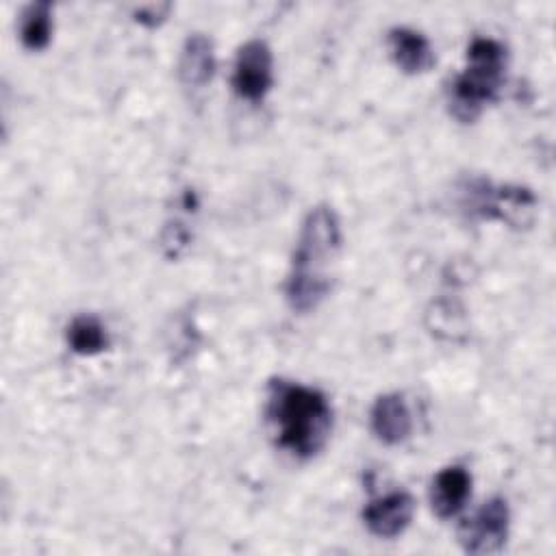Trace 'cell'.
I'll use <instances>...</instances> for the list:
<instances>
[{"label": "cell", "instance_id": "9a60e30c", "mask_svg": "<svg viewBox=\"0 0 556 556\" xmlns=\"http://www.w3.org/2000/svg\"><path fill=\"white\" fill-rule=\"evenodd\" d=\"M189 241H191V235L182 222L178 219L167 222L161 235V248L167 258H178L189 248Z\"/></svg>", "mask_w": 556, "mask_h": 556}, {"label": "cell", "instance_id": "2e32d148", "mask_svg": "<svg viewBox=\"0 0 556 556\" xmlns=\"http://www.w3.org/2000/svg\"><path fill=\"white\" fill-rule=\"evenodd\" d=\"M169 9H172V4H167V2L143 4V7L135 9L132 15H135V20H137L139 24H143V26H148V28H154V26H159V24L167 17Z\"/></svg>", "mask_w": 556, "mask_h": 556}, {"label": "cell", "instance_id": "5b68a950", "mask_svg": "<svg viewBox=\"0 0 556 556\" xmlns=\"http://www.w3.org/2000/svg\"><path fill=\"white\" fill-rule=\"evenodd\" d=\"M510 510L504 497H491L458 528V541L465 552L486 556L504 547L508 539Z\"/></svg>", "mask_w": 556, "mask_h": 556}, {"label": "cell", "instance_id": "8992f818", "mask_svg": "<svg viewBox=\"0 0 556 556\" xmlns=\"http://www.w3.org/2000/svg\"><path fill=\"white\" fill-rule=\"evenodd\" d=\"M274 85V56L265 41H245L235 59L232 89L239 98L258 102Z\"/></svg>", "mask_w": 556, "mask_h": 556}, {"label": "cell", "instance_id": "7c38bea8", "mask_svg": "<svg viewBox=\"0 0 556 556\" xmlns=\"http://www.w3.org/2000/svg\"><path fill=\"white\" fill-rule=\"evenodd\" d=\"M428 330L445 341H456L467 332L465 308L452 300H437L426 313Z\"/></svg>", "mask_w": 556, "mask_h": 556}, {"label": "cell", "instance_id": "4fadbf2b", "mask_svg": "<svg viewBox=\"0 0 556 556\" xmlns=\"http://www.w3.org/2000/svg\"><path fill=\"white\" fill-rule=\"evenodd\" d=\"M67 343L76 354L93 356L109 348V334L98 317L78 315L67 326Z\"/></svg>", "mask_w": 556, "mask_h": 556}, {"label": "cell", "instance_id": "9c48e42d", "mask_svg": "<svg viewBox=\"0 0 556 556\" xmlns=\"http://www.w3.org/2000/svg\"><path fill=\"white\" fill-rule=\"evenodd\" d=\"M469 495H471V476L467 469L458 465L441 469L432 480L430 502H432V510L441 519H450L458 515L467 504Z\"/></svg>", "mask_w": 556, "mask_h": 556}, {"label": "cell", "instance_id": "5bb4252c", "mask_svg": "<svg viewBox=\"0 0 556 556\" xmlns=\"http://www.w3.org/2000/svg\"><path fill=\"white\" fill-rule=\"evenodd\" d=\"M20 37L28 50H43L52 37V7L50 2H33L24 9L20 22Z\"/></svg>", "mask_w": 556, "mask_h": 556}, {"label": "cell", "instance_id": "7a4b0ae2", "mask_svg": "<svg viewBox=\"0 0 556 556\" xmlns=\"http://www.w3.org/2000/svg\"><path fill=\"white\" fill-rule=\"evenodd\" d=\"M267 419L276 441L298 458L315 456L328 441L332 410L326 395L317 389L274 380L267 393Z\"/></svg>", "mask_w": 556, "mask_h": 556}, {"label": "cell", "instance_id": "ba28073f", "mask_svg": "<svg viewBox=\"0 0 556 556\" xmlns=\"http://www.w3.org/2000/svg\"><path fill=\"white\" fill-rule=\"evenodd\" d=\"M369 421L374 434L387 445H397L406 441L413 428L410 410L400 393L380 395L371 406Z\"/></svg>", "mask_w": 556, "mask_h": 556}, {"label": "cell", "instance_id": "3957f363", "mask_svg": "<svg viewBox=\"0 0 556 556\" xmlns=\"http://www.w3.org/2000/svg\"><path fill=\"white\" fill-rule=\"evenodd\" d=\"M506 70V48L489 37H476L467 50V67L450 89V111L456 119L473 122L482 106L502 87Z\"/></svg>", "mask_w": 556, "mask_h": 556}, {"label": "cell", "instance_id": "52a82bcc", "mask_svg": "<svg viewBox=\"0 0 556 556\" xmlns=\"http://www.w3.org/2000/svg\"><path fill=\"white\" fill-rule=\"evenodd\" d=\"M413 513L415 500L406 491H393L371 500L363 510V519L371 534L380 539H393L408 528Z\"/></svg>", "mask_w": 556, "mask_h": 556}, {"label": "cell", "instance_id": "277c9868", "mask_svg": "<svg viewBox=\"0 0 556 556\" xmlns=\"http://www.w3.org/2000/svg\"><path fill=\"white\" fill-rule=\"evenodd\" d=\"M471 211L482 217L500 219L513 228H528L536 215V198L530 189L519 185H504L493 189L489 182L478 180L471 185Z\"/></svg>", "mask_w": 556, "mask_h": 556}, {"label": "cell", "instance_id": "30bf717a", "mask_svg": "<svg viewBox=\"0 0 556 556\" xmlns=\"http://www.w3.org/2000/svg\"><path fill=\"white\" fill-rule=\"evenodd\" d=\"M389 48L395 65L404 74L428 72L434 63V52L430 41L415 28L395 26L389 30Z\"/></svg>", "mask_w": 556, "mask_h": 556}, {"label": "cell", "instance_id": "6da1fadb", "mask_svg": "<svg viewBox=\"0 0 556 556\" xmlns=\"http://www.w3.org/2000/svg\"><path fill=\"white\" fill-rule=\"evenodd\" d=\"M341 248L339 217L328 204H317L302 222L287 280V302L298 313L313 311L330 291L334 263Z\"/></svg>", "mask_w": 556, "mask_h": 556}, {"label": "cell", "instance_id": "8fae6325", "mask_svg": "<svg viewBox=\"0 0 556 556\" xmlns=\"http://www.w3.org/2000/svg\"><path fill=\"white\" fill-rule=\"evenodd\" d=\"M215 72V54L213 43L206 35L193 33L185 39L178 61V76L187 87L200 89L204 87Z\"/></svg>", "mask_w": 556, "mask_h": 556}]
</instances>
